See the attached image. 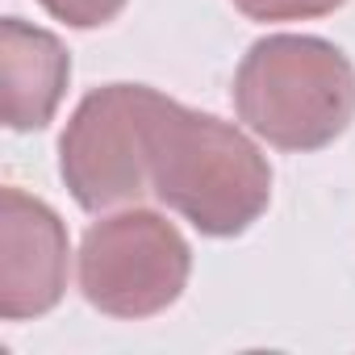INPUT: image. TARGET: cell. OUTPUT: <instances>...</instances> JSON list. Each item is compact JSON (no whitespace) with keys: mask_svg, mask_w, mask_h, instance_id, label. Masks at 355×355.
Returning a JSON list of instances; mask_svg holds the SVG:
<instances>
[{"mask_svg":"<svg viewBox=\"0 0 355 355\" xmlns=\"http://www.w3.org/2000/svg\"><path fill=\"white\" fill-rule=\"evenodd\" d=\"M230 5L247 17V21H313V17H330L334 9H343L347 0H230Z\"/></svg>","mask_w":355,"mask_h":355,"instance_id":"52a82bcc","label":"cell"},{"mask_svg":"<svg viewBox=\"0 0 355 355\" xmlns=\"http://www.w3.org/2000/svg\"><path fill=\"white\" fill-rule=\"evenodd\" d=\"M193 276V247L155 209H117L80 243V293L92 309L142 322L180 301Z\"/></svg>","mask_w":355,"mask_h":355,"instance_id":"3957f363","label":"cell"},{"mask_svg":"<svg viewBox=\"0 0 355 355\" xmlns=\"http://www.w3.org/2000/svg\"><path fill=\"white\" fill-rule=\"evenodd\" d=\"M239 121L276 150L309 155L355 121V63L313 34H268L247 46L234 88Z\"/></svg>","mask_w":355,"mask_h":355,"instance_id":"7a4b0ae2","label":"cell"},{"mask_svg":"<svg viewBox=\"0 0 355 355\" xmlns=\"http://www.w3.org/2000/svg\"><path fill=\"white\" fill-rule=\"evenodd\" d=\"M159 92L150 84L92 88L59 138V175L84 214L138 205L150 193L146 125Z\"/></svg>","mask_w":355,"mask_h":355,"instance_id":"277c9868","label":"cell"},{"mask_svg":"<svg viewBox=\"0 0 355 355\" xmlns=\"http://www.w3.org/2000/svg\"><path fill=\"white\" fill-rule=\"evenodd\" d=\"M71 55L67 46L21 17L0 21V88H5V125L17 134L46 130L67 96Z\"/></svg>","mask_w":355,"mask_h":355,"instance_id":"8992f818","label":"cell"},{"mask_svg":"<svg viewBox=\"0 0 355 355\" xmlns=\"http://www.w3.org/2000/svg\"><path fill=\"white\" fill-rule=\"evenodd\" d=\"M38 5L71 30H96V26L117 21L130 0H38Z\"/></svg>","mask_w":355,"mask_h":355,"instance_id":"ba28073f","label":"cell"},{"mask_svg":"<svg viewBox=\"0 0 355 355\" xmlns=\"http://www.w3.org/2000/svg\"><path fill=\"white\" fill-rule=\"evenodd\" d=\"M67 268L63 218L13 184L0 189V318L30 322L51 313L67 293Z\"/></svg>","mask_w":355,"mask_h":355,"instance_id":"5b68a950","label":"cell"},{"mask_svg":"<svg viewBox=\"0 0 355 355\" xmlns=\"http://www.w3.org/2000/svg\"><path fill=\"white\" fill-rule=\"evenodd\" d=\"M150 193L205 239L247 234L272 205V163L230 121L159 92L146 125Z\"/></svg>","mask_w":355,"mask_h":355,"instance_id":"6da1fadb","label":"cell"}]
</instances>
